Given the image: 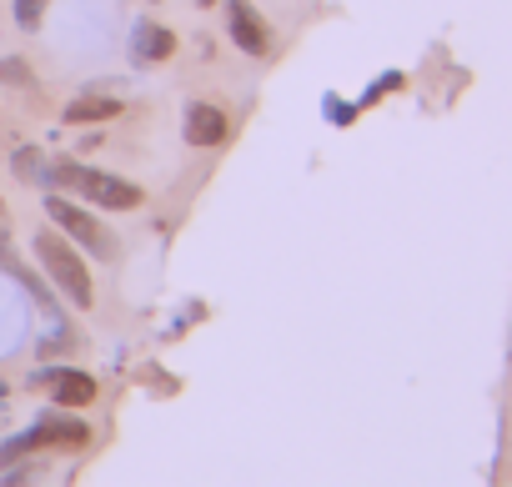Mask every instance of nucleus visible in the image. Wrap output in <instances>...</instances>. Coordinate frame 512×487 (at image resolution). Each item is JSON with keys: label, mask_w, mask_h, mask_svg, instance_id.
<instances>
[{"label": "nucleus", "mask_w": 512, "mask_h": 487, "mask_svg": "<svg viewBox=\"0 0 512 487\" xmlns=\"http://www.w3.org/2000/svg\"><path fill=\"white\" fill-rule=\"evenodd\" d=\"M51 186H66V191H76L81 201H91V206H101V211H136V206L146 201L136 181L111 176V171H96V166L71 161V156L51 161Z\"/></svg>", "instance_id": "obj_1"}, {"label": "nucleus", "mask_w": 512, "mask_h": 487, "mask_svg": "<svg viewBox=\"0 0 512 487\" xmlns=\"http://www.w3.org/2000/svg\"><path fill=\"white\" fill-rule=\"evenodd\" d=\"M36 262L46 267V277L56 282V292H61L76 312H86V307L96 302L91 267H86L81 247H76V241H71L66 231H36Z\"/></svg>", "instance_id": "obj_2"}, {"label": "nucleus", "mask_w": 512, "mask_h": 487, "mask_svg": "<svg viewBox=\"0 0 512 487\" xmlns=\"http://www.w3.org/2000/svg\"><path fill=\"white\" fill-rule=\"evenodd\" d=\"M86 437H91V422H81V417H76V407L41 412V417H36V427H26V432H16V437L0 442V472H6L16 457H26V452H46V447L71 452V447H86Z\"/></svg>", "instance_id": "obj_3"}, {"label": "nucleus", "mask_w": 512, "mask_h": 487, "mask_svg": "<svg viewBox=\"0 0 512 487\" xmlns=\"http://www.w3.org/2000/svg\"><path fill=\"white\" fill-rule=\"evenodd\" d=\"M46 221H56V231H66L76 247H86V252H96V257H111V252H116V241L106 236V226H101L86 206H76V201H66V196H46Z\"/></svg>", "instance_id": "obj_4"}, {"label": "nucleus", "mask_w": 512, "mask_h": 487, "mask_svg": "<svg viewBox=\"0 0 512 487\" xmlns=\"http://www.w3.org/2000/svg\"><path fill=\"white\" fill-rule=\"evenodd\" d=\"M31 387H41L56 407H86V402H96V377L81 372V367H36L31 372Z\"/></svg>", "instance_id": "obj_5"}, {"label": "nucleus", "mask_w": 512, "mask_h": 487, "mask_svg": "<svg viewBox=\"0 0 512 487\" xmlns=\"http://www.w3.org/2000/svg\"><path fill=\"white\" fill-rule=\"evenodd\" d=\"M226 36L236 41V51L246 56H267L272 51V31L262 21V11L251 0H226Z\"/></svg>", "instance_id": "obj_6"}, {"label": "nucleus", "mask_w": 512, "mask_h": 487, "mask_svg": "<svg viewBox=\"0 0 512 487\" xmlns=\"http://www.w3.org/2000/svg\"><path fill=\"white\" fill-rule=\"evenodd\" d=\"M0 267H6V272H11V277H16V282H21L31 297H36V307H41V312H51V317H56V302H51L46 282H41V277H36V272H31L21 257H16V247H11V226H6V211H0Z\"/></svg>", "instance_id": "obj_7"}, {"label": "nucleus", "mask_w": 512, "mask_h": 487, "mask_svg": "<svg viewBox=\"0 0 512 487\" xmlns=\"http://www.w3.org/2000/svg\"><path fill=\"white\" fill-rule=\"evenodd\" d=\"M171 56H176V36L166 26H156V21H136V31H131V61L136 66H161Z\"/></svg>", "instance_id": "obj_8"}, {"label": "nucleus", "mask_w": 512, "mask_h": 487, "mask_svg": "<svg viewBox=\"0 0 512 487\" xmlns=\"http://www.w3.org/2000/svg\"><path fill=\"white\" fill-rule=\"evenodd\" d=\"M181 131H186L191 146H221V141H226V116H221L211 101H191Z\"/></svg>", "instance_id": "obj_9"}, {"label": "nucleus", "mask_w": 512, "mask_h": 487, "mask_svg": "<svg viewBox=\"0 0 512 487\" xmlns=\"http://www.w3.org/2000/svg\"><path fill=\"white\" fill-rule=\"evenodd\" d=\"M111 116H121V101H111V96H81V101H71L66 106V126H86V121H111Z\"/></svg>", "instance_id": "obj_10"}, {"label": "nucleus", "mask_w": 512, "mask_h": 487, "mask_svg": "<svg viewBox=\"0 0 512 487\" xmlns=\"http://www.w3.org/2000/svg\"><path fill=\"white\" fill-rule=\"evenodd\" d=\"M11 171H16V181H26V186H41V191H51V161L36 151V146H21L16 156H11Z\"/></svg>", "instance_id": "obj_11"}, {"label": "nucleus", "mask_w": 512, "mask_h": 487, "mask_svg": "<svg viewBox=\"0 0 512 487\" xmlns=\"http://www.w3.org/2000/svg\"><path fill=\"white\" fill-rule=\"evenodd\" d=\"M322 111H327V121H332V126H347V121H357V101L347 106L337 91H327V96H322Z\"/></svg>", "instance_id": "obj_12"}, {"label": "nucleus", "mask_w": 512, "mask_h": 487, "mask_svg": "<svg viewBox=\"0 0 512 487\" xmlns=\"http://www.w3.org/2000/svg\"><path fill=\"white\" fill-rule=\"evenodd\" d=\"M36 76H31V66L21 61V56H6L0 61V86H31Z\"/></svg>", "instance_id": "obj_13"}, {"label": "nucleus", "mask_w": 512, "mask_h": 487, "mask_svg": "<svg viewBox=\"0 0 512 487\" xmlns=\"http://www.w3.org/2000/svg\"><path fill=\"white\" fill-rule=\"evenodd\" d=\"M46 6H51V0H16V26L21 31H36L41 16H46Z\"/></svg>", "instance_id": "obj_14"}, {"label": "nucleus", "mask_w": 512, "mask_h": 487, "mask_svg": "<svg viewBox=\"0 0 512 487\" xmlns=\"http://www.w3.org/2000/svg\"><path fill=\"white\" fill-rule=\"evenodd\" d=\"M387 91H402V76H397V71H387L382 81H372V86H367V96L357 101V111H367V106H377V96H387Z\"/></svg>", "instance_id": "obj_15"}, {"label": "nucleus", "mask_w": 512, "mask_h": 487, "mask_svg": "<svg viewBox=\"0 0 512 487\" xmlns=\"http://www.w3.org/2000/svg\"><path fill=\"white\" fill-rule=\"evenodd\" d=\"M0 402H6V382H0Z\"/></svg>", "instance_id": "obj_16"}, {"label": "nucleus", "mask_w": 512, "mask_h": 487, "mask_svg": "<svg viewBox=\"0 0 512 487\" xmlns=\"http://www.w3.org/2000/svg\"><path fill=\"white\" fill-rule=\"evenodd\" d=\"M196 6H211V0H196Z\"/></svg>", "instance_id": "obj_17"}]
</instances>
